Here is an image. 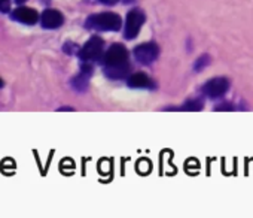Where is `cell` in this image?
Returning a JSON list of instances; mask_svg holds the SVG:
<instances>
[{"instance_id":"6da1fadb","label":"cell","mask_w":253,"mask_h":218,"mask_svg":"<svg viewBox=\"0 0 253 218\" xmlns=\"http://www.w3.org/2000/svg\"><path fill=\"white\" fill-rule=\"evenodd\" d=\"M85 27L94 32H119L122 20L115 12H100L88 17Z\"/></svg>"},{"instance_id":"7a4b0ae2","label":"cell","mask_w":253,"mask_h":218,"mask_svg":"<svg viewBox=\"0 0 253 218\" xmlns=\"http://www.w3.org/2000/svg\"><path fill=\"white\" fill-rule=\"evenodd\" d=\"M79 58L85 63L98 61L104 55V42L98 36H92L81 50H79Z\"/></svg>"},{"instance_id":"3957f363","label":"cell","mask_w":253,"mask_h":218,"mask_svg":"<svg viewBox=\"0 0 253 218\" xmlns=\"http://www.w3.org/2000/svg\"><path fill=\"white\" fill-rule=\"evenodd\" d=\"M146 21V17H145V12L142 9H131L126 15V20H125V27H124V38L125 39H134L137 38L140 29L143 27Z\"/></svg>"},{"instance_id":"277c9868","label":"cell","mask_w":253,"mask_h":218,"mask_svg":"<svg viewBox=\"0 0 253 218\" xmlns=\"http://www.w3.org/2000/svg\"><path fill=\"white\" fill-rule=\"evenodd\" d=\"M103 63L104 67H118V66H125L128 63V51L121 44H113L103 55Z\"/></svg>"},{"instance_id":"5b68a950","label":"cell","mask_w":253,"mask_h":218,"mask_svg":"<svg viewBox=\"0 0 253 218\" xmlns=\"http://www.w3.org/2000/svg\"><path fill=\"white\" fill-rule=\"evenodd\" d=\"M160 54V48L157 44H142L139 47L134 48V57L140 64H151L158 58Z\"/></svg>"},{"instance_id":"8992f818","label":"cell","mask_w":253,"mask_h":218,"mask_svg":"<svg viewBox=\"0 0 253 218\" xmlns=\"http://www.w3.org/2000/svg\"><path fill=\"white\" fill-rule=\"evenodd\" d=\"M228 88H229V81L226 78H213L203 85V93L210 99H216L223 96L228 91Z\"/></svg>"},{"instance_id":"52a82bcc","label":"cell","mask_w":253,"mask_h":218,"mask_svg":"<svg viewBox=\"0 0 253 218\" xmlns=\"http://www.w3.org/2000/svg\"><path fill=\"white\" fill-rule=\"evenodd\" d=\"M63 23H64V17L57 9H46V11H43L42 17H41L42 27L43 29H48V30L58 29Z\"/></svg>"},{"instance_id":"ba28073f","label":"cell","mask_w":253,"mask_h":218,"mask_svg":"<svg viewBox=\"0 0 253 218\" xmlns=\"http://www.w3.org/2000/svg\"><path fill=\"white\" fill-rule=\"evenodd\" d=\"M12 18L23 23V24H27V26H33L38 23L39 20V14L32 9V8H27V6H20L14 11L12 14Z\"/></svg>"},{"instance_id":"9c48e42d","label":"cell","mask_w":253,"mask_h":218,"mask_svg":"<svg viewBox=\"0 0 253 218\" xmlns=\"http://www.w3.org/2000/svg\"><path fill=\"white\" fill-rule=\"evenodd\" d=\"M91 75H92V67H91V64L85 63V64L82 66L79 75H76V76L72 79V87H73L76 91H79V93H81V91H85L86 87H88V81H89Z\"/></svg>"},{"instance_id":"30bf717a","label":"cell","mask_w":253,"mask_h":218,"mask_svg":"<svg viewBox=\"0 0 253 218\" xmlns=\"http://www.w3.org/2000/svg\"><path fill=\"white\" fill-rule=\"evenodd\" d=\"M128 85L133 88H155L154 81L146 73H142V72L133 73L128 78Z\"/></svg>"},{"instance_id":"8fae6325","label":"cell","mask_w":253,"mask_h":218,"mask_svg":"<svg viewBox=\"0 0 253 218\" xmlns=\"http://www.w3.org/2000/svg\"><path fill=\"white\" fill-rule=\"evenodd\" d=\"M104 73L107 78L116 81V79H124L130 73V64L125 66H118V67H104Z\"/></svg>"},{"instance_id":"7c38bea8","label":"cell","mask_w":253,"mask_h":218,"mask_svg":"<svg viewBox=\"0 0 253 218\" xmlns=\"http://www.w3.org/2000/svg\"><path fill=\"white\" fill-rule=\"evenodd\" d=\"M203 108V103L200 102V100H197V99H194V100H189V102H186L180 109H183V111H200V109Z\"/></svg>"},{"instance_id":"4fadbf2b","label":"cell","mask_w":253,"mask_h":218,"mask_svg":"<svg viewBox=\"0 0 253 218\" xmlns=\"http://www.w3.org/2000/svg\"><path fill=\"white\" fill-rule=\"evenodd\" d=\"M209 64H210V57L206 54V55L198 57V60L194 63V69H195V72H200V70H203L204 67H207Z\"/></svg>"},{"instance_id":"5bb4252c","label":"cell","mask_w":253,"mask_h":218,"mask_svg":"<svg viewBox=\"0 0 253 218\" xmlns=\"http://www.w3.org/2000/svg\"><path fill=\"white\" fill-rule=\"evenodd\" d=\"M11 8V0H0V12H8Z\"/></svg>"},{"instance_id":"9a60e30c","label":"cell","mask_w":253,"mask_h":218,"mask_svg":"<svg viewBox=\"0 0 253 218\" xmlns=\"http://www.w3.org/2000/svg\"><path fill=\"white\" fill-rule=\"evenodd\" d=\"M98 2H101V3H104V5H113V3L118 2V0H98Z\"/></svg>"},{"instance_id":"2e32d148","label":"cell","mask_w":253,"mask_h":218,"mask_svg":"<svg viewBox=\"0 0 253 218\" xmlns=\"http://www.w3.org/2000/svg\"><path fill=\"white\" fill-rule=\"evenodd\" d=\"M60 111H73L72 108H60Z\"/></svg>"},{"instance_id":"e0dca14e","label":"cell","mask_w":253,"mask_h":218,"mask_svg":"<svg viewBox=\"0 0 253 218\" xmlns=\"http://www.w3.org/2000/svg\"><path fill=\"white\" fill-rule=\"evenodd\" d=\"M15 2H17V3H24L26 0H15Z\"/></svg>"},{"instance_id":"ac0fdd59","label":"cell","mask_w":253,"mask_h":218,"mask_svg":"<svg viewBox=\"0 0 253 218\" xmlns=\"http://www.w3.org/2000/svg\"><path fill=\"white\" fill-rule=\"evenodd\" d=\"M2 87H3V81H2V79H0V88H2Z\"/></svg>"}]
</instances>
